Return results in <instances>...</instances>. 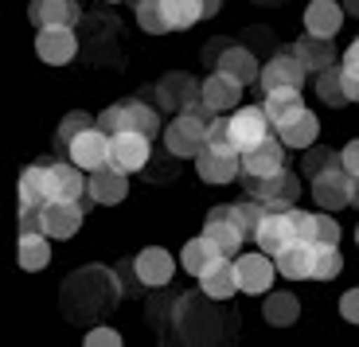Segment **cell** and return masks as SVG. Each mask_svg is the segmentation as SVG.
<instances>
[{
	"instance_id": "6da1fadb",
	"label": "cell",
	"mask_w": 359,
	"mask_h": 347,
	"mask_svg": "<svg viewBox=\"0 0 359 347\" xmlns=\"http://www.w3.org/2000/svg\"><path fill=\"white\" fill-rule=\"evenodd\" d=\"M98 125L109 137L114 133H144V137L156 141V137H161V109L141 102V98H121V102L102 109Z\"/></svg>"
},
{
	"instance_id": "7a4b0ae2",
	"label": "cell",
	"mask_w": 359,
	"mask_h": 347,
	"mask_svg": "<svg viewBox=\"0 0 359 347\" xmlns=\"http://www.w3.org/2000/svg\"><path fill=\"white\" fill-rule=\"evenodd\" d=\"M238 184L246 187V196H258L266 207H273V211H289V207L301 199V176L297 172H289V168H281V172H273V176H238Z\"/></svg>"
},
{
	"instance_id": "3957f363",
	"label": "cell",
	"mask_w": 359,
	"mask_h": 347,
	"mask_svg": "<svg viewBox=\"0 0 359 347\" xmlns=\"http://www.w3.org/2000/svg\"><path fill=\"white\" fill-rule=\"evenodd\" d=\"M164 149L176 156V161H196L199 152L207 149V121L196 114H176L164 125Z\"/></svg>"
},
{
	"instance_id": "277c9868",
	"label": "cell",
	"mask_w": 359,
	"mask_h": 347,
	"mask_svg": "<svg viewBox=\"0 0 359 347\" xmlns=\"http://www.w3.org/2000/svg\"><path fill=\"white\" fill-rule=\"evenodd\" d=\"M234 273H238V289L246 297H266L273 277H278V261L269 254H262V250H250V254L234 258Z\"/></svg>"
},
{
	"instance_id": "5b68a950",
	"label": "cell",
	"mask_w": 359,
	"mask_h": 347,
	"mask_svg": "<svg viewBox=\"0 0 359 347\" xmlns=\"http://www.w3.org/2000/svg\"><path fill=\"white\" fill-rule=\"evenodd\" d=\"M231 137H234V152H238V156L258 149L266 137H273V125H269L266 109L262 106H238L231 114Z\"/></svg>"
},
{
	"instance_id": "8992f818",
	"label": "cell",
	"mask_w": 359,
	"mask_h": 347,
	"mask_svg": "<svg viewBox=\"0 0 359 347\" xmlns=\"http://www.w3.org/2000/svg\"><path fill=\"white\" fill-rule=\"evenodd\" d=\"M305 79H309L305 62L297 59L293 51H278V55H273L269 62H262L258 90H262V94H269V90H285V86H293V90H305Z\"/></svg>"
},
{
	"instance_id": "52a82bcc",
	"label": "cell",
	"mask_w": 359,
	"mask_h": 347,
	"mask_svg": "<svg viewBox=\"0 0 359 347\" xmlns=\"http://www.w3.org/2000/svg\"><path fill=\"white\" fill-rule=\"evenodd\" d=\"M351 172L344 168V164H332L328 172H320V176L313 179V203L320 207V211H344V207H351Z\"/></svg>"
},
{
	"instance_id": "ba28073f",
	"label": "cell",
	"mask_w": 359,
	"mask_h": 347,
	"mask_svg": "<svg viewBox=\"0 0 359 347\" xmlns=\"http://www.w3.org/2000/svg\"><path fill=\"white\" fill-rule=\"evenodd\" d=\"M153 161V137L144 133H114L109 137V164L117 172H141Z\"/></svg>"
},
{
	"instance_id": "9c48e42d",
	"label": "cell",
	"mask_w": 359,
	"mask_h": 347,
	"mask_svg": "<svg viewBox=\"0 0 359 347\" xmlns=\"http://www.w3.org/2000/svg\"><path fill=\"white\" fill-rule=\"evenodd\" d=\"M203 234L215 242L219 250H223L226 258H238L243 242L250 238V234L243 231V223L234 219V207H211V211H207V219H203Z\"/></svg>"
},
{
	"instance_id": "30bf717a",
	"label": "cell",
	"mask_w": 359,
	"mask_h": 347,
	"mask_svg": "<svg viewBox=\"0 0 359 347\" xmlns=\"http://www.w3.org/2000/svg\"><path fill=\"white\" fill-rule=\"evenodd\" d=\"M82 219H86V203H82V199H51V203L43 207L47 238L71 242L74 234L82 231Z\"/></svg>"
},
{
	"instance_id": "8fae6325",
	"label": "cell",
	"mask_w": 359,
	"mask_h": 347,
	"mask_svg": "<svg viewBox=\"0 0 359 347\" xmlns=\"http://www.w3.org/2000/svg\"><path fill=\"white\" fill-rule=\"evenodd\" d=\"M36 55L47 67H67V62H74V55H79L74 27H36Z\"/></svg>"
},
{
	"instance_id": "7c38bea8",
	"label": "cell",
	"mask_w": 359,
	"mask_h": 347,
	"mask_svg": "<svg viewBox=\"0 0 359 347\" xmlns=\"http://www.w3.org/2000/svg\"><path fill=\"white\" fill-rule=\"evenodd\" d=\"M176 269H180V261L172 258L164 246H144L133 258V273L144 289H164L172 277H176Z\"/></svg>"
},
{
	"instance_id": "4fadbf2b",
	"label": "cell",
	"mask_w": 359,
	"mask_h": 347,
	"mask_svg": "<svg viewBox=\"0 0 359 347\" xmlns=\"http://www.w3.org/2000/svg\"><path fill=\"white\" fill-rule=\"evenodd\" d=\"M196 176L211 187H223V184H234L243 176V156L238 152H219V149H203L196 156Z\"/></svg>"
},
{
	"instance_id": "5bb4252c",
	"label": "cell",
	"mask_w": 359,
	"mask_h": 347,
	"mask_svg": "<svg viewBox=\"0 0 359 347\" xmlns=\"http://www.w3.org/2000/svg\"><path fill=\"white\" fill-rule=\"evenodd\" d=\"M67 152H71V161L79 164V168L86 172H98L109 164V133L102 129V125H94V129H86V133H79L71 144H67Z\"/></svg>"
},
{
	"instance_id": "9a60e30c",
	"label": "cell",
	"mask_w": 359,
	"mask_h": 347,
	"mask_svg": "<svg viewBox=\"0 0 359 347\" xmlns=\"http://www.w3.org/2000/svg\"><path fill=\"white\" fill-rule=\"evenodd\" d=\"M199 94H203V82H196L184 71H172V74H164V79L156 82V102H161V109H172V114L188 109Z\"/></svg>"
},
{
	"instance_id": "2e32d148",
	"label": "cell",
	"mask_w": 359,
	"mask_h": 347,
	"mask_svg": "<svg viewBox=\"0 0 359 347\" xmlns=\"http://www.w3.org/2000/svg\"><path fill=\"white\" fill-rule=\"evenodd\" d=\"M254 246L262 250V254H269V258H278L285 246H293V231H289V215L285 211H273V207H266V219L258 223V231L250 234Z\"/></svg>"
},
{
	"instance_id": "e0dca14e",
	"label": "cell",
	"mask_w": 359,
	"mask_h": 347,
	"mask_svg": "<svg viewBox=\"0 0 359 347\" xmlns=\"http://www.w3.org/2000/svg\"><path fill=\"white\" fill-rule=\"evenodd\" d=\"M86 196H90V203H98V207L126 203V196H129V176H126V172H117L114 164H106V168L90 172Z\"/></svg>"
},
{
	"instance_id": "ac0fdd59",
	"label": "cell",
	"mask_w": 359,
	"mask_h": 347,
	"mask_svg": "<svg viewBox=\"0 0 359 347\" xmlns=\"http://www.w3.org/2000/svg\"><path fill=\"white\" fill-rule=\"evenodd\" d=\"M262 109H266L269 125H273V133H278V129L293 125L309 106H305V98H301V90L285 86V90H269V94H262Z\"/></svg>"
},
{
	"instance_id": "d6986e66",
	"label": "cell",
	"mask_w": 359,
	"mask_h": 347,
	"mask_svg": "<svg viewBox=\"0 0 359 347\" xmlns=\"http://www.w3.org/2000/svg\"><path fill=\"white\" fill-rule=\"evenodd\" d=\"M243 82L238 79H231V74H223V71H211L203 79V102L215 114H234V109L243 106Z\"/></svg>"
},
{
	"instance_id": "ffe728a7",
	"label": "cell",
	"mask_w": 359,
	"mask_h": 347,
	"mask_svg": "<svg viewBox=\"0 0 359 347\" xmlns=\"http://www.w3.org/2000/svg\"><path fill=\"white\" fill-rule=\"evenodd\" d=\"M344 4L340 0H309L305 8V32L309 36H320V39H336L344 27Z\"/></svg>"
},
{
	"instance_id": "44dd1931",
	"label": "cell",
	"mask_w": 359,
	"mask_h": 347,
	"mask_svg": "<svg viewBox=\"0 0 359 347\" xmlns=\"http://www.w3.org/2000/svg\"><path fill=\"white\" fill-rule=\"evenodd\" d=\"M27 20L36 27H74L82 20V8L79 0H32Z\"/></svg>"
},
{
	"instance_id": "7402d4cb",
	"label": "cell",
	"mask_w": 359,
	"mask_h": 347,
	"mask_svg": "<svg viewBox=\"0 0 359 347\" xmlns=\"http://www.w3.org/2000/svg\"><path fill=\"white\" fill-rule=\"evenodd\" d=\"M47 184H51V199H82L90 187V176L74 161H59L47 164Z\"/></svg>"
},
{
	"instance_id": "603a6c76",
	"label": "cell",
	"mask_w": 359,
	"mask_h": 347,
	"mask_svg": "<svg viewBox=\"0 0 359 347\" xmlns=\"http://www.w3.org/2000/svg\"><path fill=\"white\" fill-rule=\"evenodd\" d=\"M285 168V141H281L278 133L273 137H266V141L258 144V149H250V152H243V172L246 176H273V172H281Z\"/></svg>"
},
{
	"instance_id": "cb8c5ba5",
	"label": "cell",
	"mask_w": 359,
	"mask_h": 347,
	"mask_svg": "<svg viewBox=\"0 0 359 347\" xmlns=\"http://www.w3.org/2000/svg\"><path fill=\"white\" fill-rule=\"evenodd\" d=\"M223 258H226L223 250H219L215 242H211L203 231H199L196 238L184 242V250H180V269H184V273H191V277L199 281V277H203L207 269L215 266V261H223Z\"/></svg>"
},
{
	"instance_id": "d4e9b609",
	"label": "cell",
	"mask_w": 359,
	"mask_h": 347,
	"mask_svg": "<svg viewBox=\"0 0 359 347\" xmlns=\"http://www.w3.org/2000/svg\"><path fill=\"white\" fill-rule=\"evenodd\" d=\"M199 289H203L207 301H215V304L234 301V297L243 293V289H238V273H234V261H231V258L215 261V266L199 277Z\"/></svg>"
},
{
	"instance_id": "484cf974",
	"label": "cell",
	"mask_w": 359,
	"mask_h": 347,
	"mask_svg": "<svg viewBox=\"0 0 359 347\" xmlns=\"http://www.w3.org/2000/svg\"><path fill=\"white\" fill-rule=\"evenodd\" d=\"M215 71H223V74H231V79H238L243 86H258L262 67H258V59H254L250 47L226 43V47H223V55H219V62H215Z\"/></svg>"
},
{
	"instance_id": "4316f807",
	"label": "cell",
	"mask_w": 359,
	"mask_h": 347,
	"mask_svg": "<svg viewBox=\"0 0 359 347\" xmlns=\"http://www.w3.org/2000/svg\"><path fill=\"white\" fill-rule=\"evenodd\" d=\"M293 55L305 62L309 74H320V71H328V67H336V62H340V59H336V43H332V39L309 36V32L293 43Z\"/></svg>"
},
{
	"instance_id": "83f0119b",
	"label": "cell",
	"mask_w": 359,
	"mask_h": 347,
	"mask_svg": "<svg viewBox=\"0 0 359 347\" xmlns=\"http://www.w3.org/2000/svg\"><path fill=\"white\" fill-rule=\"evenodd\" d=\"M278 277L285 281H313V246L309 242H293L278 254Z\"/></svg>"
},
{
	"instance_id": "f1b7e54d",
	"label": "cell",
	"mask_w": 359,
	"mask_h": 347,
	"mask_svg": "<svg viewBox=\"0 0 359 347\" xmlns=\"http://www.w3.org/2000/svg\"><path fill=\"white\" fill-rule=\"evenodd\" d=\"M297 316H301V297L297 293H289V289L266 293V301H262V320L269 328H289V324H297Z\"/></svg>"
},
{
	"instance_id": "f546056e",
	"label": "cell",
	"mask_w": 359,
	"mask_h": 347,
	"mask_svg": "<svg viewBox=\"0 0 359 347\" xmlns=\"http://www.w3.org/2000/svg\"><path fill=\"white\" fill-rule=\"evenodd\" d=\"M47 203H51L47 164H27L20 172V207H47Z\"/></svg>"
},
{
	"instance_id": "4dcf8cb0",
	"label": "cell",
	"mask_w": 359,
	"mask_h": 347,
	"mask_svg": "<svg viewBox=\"0 0 359 347\" xmlns=\"http://www.w3.org/2000/svg\"><path fill=\"white\" fill-rule=\"evenodd\" d=\"M16 258L24 273H43L51 266V238L47 234H20V246H16Z\"/></svg>"
},
{
	"instance_id": "1f68e13d",
	"label": "cell",
	"mask_w": 359,
	"mask_h": 347,
	"mask_svg": "<svg viewBox=\"0 0 359 347\" xmlns=\"http://www.w3.org/2000/svg\"><path fill=\"white\" fill-rule=\"evenodd\" d=\"M278 137L285 141V149H301V152H305L309 144H316V141H320V121H316V114H313V109H305V114L297 117L293 125L278 129Z\"/></svg>"
},
{
	"instance_id": "d6a6232c",
	"label": "cell",
	"mask_w": 359,
	"mask_h": 347,
	"mask_svg": "<svg viewBox=\"0 0 359 347\" xmlns=\"http://www.w3.org/2000/svg\"><path fill=\"white\" fill-rule=\"evenodd\" d=\"M164 4V20H168L172 32H188V27H196L203 16V0H161Z\"/></svg>"
},
{
	"instance_id": "836d02e7",
	"label": "cell",
	"mask_w": 359,
	"mask_h": 347,
	"mask_svg": "<svg viewBox=\"0 0 359 347\" xmlns=\"http://www.w3.org/2000/svg\"><path fill=\"white\" fill-rule=\"evenodd\" d=\"M133 20H137V27H141L144 36H164V32H172L168 20H164L161 0H133Z\"/></svg>"
},
{
	"instance_id": "e575fe53",
	"label": "cell",
	"mask_w": 359,
	"mask_h": 347,
	"mask_svg": "<svg viewBox=\"0 0 359 347\" xmlns=\"http://www.w3.org/2000/svg\"><path fill=\"white\" fill-rule=\"evenodd\" d=\"M344 273V254L340 246H313V281H336Z\"/></svg>"
},
{
	"instance_id": "d590c367",
	"label": "cell",
	"mask_w": 359,
	"mask_h": 347,
	"mask_svg": "<svg viewBox=\"0 0 359 347\" xmlns=\"http://www.w3.org/2000/svg\"><path fill=\"white\" fill-rule=\"evenodd\" d=\"M316 98H320L324 106H336V109L348 106V98H344V71H340V62L316 74Z\"/></svg>"
},
{
	"instance_id": "8d00e7d4",
	"label": "cell",
	"mask_w": 359,
	"mask_h": 347,
	"mask_svg": "<svg viewBox=\"0 0 359 347\" xmlns=\"http://www.w3.org/2000/svg\"><path fill=\"white\" fill-rule=\"evenodd\" d=\"M332 164H340V149H328V144H309L305 156H301V172H305L309 179H316L320 172H328Z\"/></svg>"
},
{
	"instance_id": "74e56055",
	"label": "cell",
	"mask_w": 359,
	"mask_h": 347,
	"mask_svg": "<svg viewBox=\"0 0 359 347\" xmlns=\"http://www.w3.org/2000/svg\"><path fill=\"white\" fill-rule=\"evenodd\" d=\"M231 207H234V219L243 223L246 234H254V231H258V223L266 219V203H262L258 196H243L238 203H231Z\"/></svg>"
},
{
	"instance_id": "f35d334b",
	"label": "cell",
	"mask_w": 359,
	"mask_h": 347,
	"mask_svg": "<svg viewBox=\"0 0 359 347\" xmlns=\"http://www.w3.org/2000/svg\"><path fill=\"white\" fill-rule=\"evenodd\" d=\"M289 231H293L297 242H309L316 246V211H301V207H289Z\"/></svg>"
},
{
	"instance_id": "ab89813d",
	"label": "cell",
	"mask_w": 359,
	"mask_h": 347,
	"mask_svg": "<svg viewBox=\"0 0 359 347\" xmlns=\"http://www.w3.org/2000/svg\"><path fill=\"white\" fill-rule=\"evenodd\" d=\"M94 125H98V121H94L90 114H82V109H71V114H67L63 121H59V144L67 149V144H71L74 137L86 133V129H94Z\"/></svg>"
},
{
	"instance_id": "60d3db41",
	"label": "cell",
	"mask_w": 359,
	"mask_h": 347,
	"mask_svg": "<svg viewBox=\"0 0 359 347\" xmlns=\"http://www.w3.org/2000/svg\"><path fill=\"white\" fill-rule=\"evenodd\" d=\"M207 149L234 152V137H231V114H219L215 121L207 125Z\"/></svg>"
},
{
	"instance_id": "b9f144b4",
	"label": "cell",
	"mask_w": 359,
	"mask_h": 347,
	"mask_svg": "<svg viewBox=\"0 0 359 347\" xmlns=\"http://www.w3.org/2000/svg\"><path fill=\"white\" fill-rule=\"evenodd\" d=\"M340 223H336L332 211H316V246H340Z\"/></svg>"
},
{
	"instance_id": "7bdbcfd3",
	"label": "cell",
	"mask_w": 359,
	"mask_h": 347,
	"mask_svg": "<svg viewBox=\"0 0 359 347\" xmlns=\"http://www.w3.org/2000/svg\"><path fill=\"white\" fill-rule=\"evenodd\" d=\"M126 339H121V332L117 328H106V324H98V328L86 332V347H121Z\"/></svg>"
},
{
	"instance_id": "ee69618b",
	"label": "cell",
	"mask_w": 359,
	"mask_h": 347,
	"mask_svg": "<svg viewBox=\"0 0 359 347\" xmlns=\"http://www.w3.org/2000/svg\"><path fill=\"white\" fill-rule=\"evenodd\" d=\"M20 234H47L43 207H20Z\"/></svg>"
},
{
	"instance_id": "f6af8a7d",
	"label": "cell",
	"mask_w": 359,
	"mask_h": 347,
	"mask_svg": "<svg viewBox=\"0 0 359 347\" xmlns=\"http://www.w3.org/2000/svg\"><path fill=\"white\" fill-rule=\"evenodd\" d=\"M336 308H340V316H344L348 324H359V289L340 293V304H336Z\"/></svg>"
},
{
	"instance_id": "bcb514c9",
	"label": "cell",
	"mask_w": 359,
	"mask_h": 347,
	"mask_svg": "<svg viewBox=\"0 0 359 347\" xmlns=\"http://www.w3.org/2000/svg\"><path fill=\"white\" fill-rule=\"evenodd\" d=\"M340 164L351 172V176H359V137H355V141H348V144L340 149Z\"/></svg>"
},
{
	"instance_id": "7dc6e473",
	"label": "cell",
	"mask_w": 359,
	"mask_h": 347,
	"mask_svg": "<svg viewBox=\"0 0 359 347\" xmlns=\"http://www.w3.org/2000/svg\"><path fill=\"white\" fill-rule=\"evenodd\" d=\"M344 98H348V106H359V74H351V71H344Z\"/></svg>"
},
{
	"instance_id": "c3c4849f",
	"label": "cell",
	"mask_w": 359,
	"mask_h": 347,
	"mask_svg": "<svg viewBox=\"0 0 359 347\" xmlns=\"http://www.w3.org/2000/svg\"><path fill=\"white\" fill-rule=\"evenodd\" d=\"M340 67H344V71H351V74H359V36L348 43V51H344Z\"/></svg>"
},
{
	"instance_id": "681fc988",
	"label": "cell",
	"mask_w": 359,
	"mask_h": 347,
	"mask_svg": "<svg viewBox=\"0 0 359 347\" xmlns=\"http://www.w3.org/2000/svg\"><path fill=\"white\" fill-rule=\"evenodd\" d=\"M219 8H223V0H203V16H219Z\"/></svg>"
},
{
	"instance_id": "f907efd6",
	"label": "cell",
	"mask_w": 359,
	"mask_h": 347,
	"mask_svg": "<svg viewBox=\"0 0 359 347\" xmlns=\"http://www.w3.org/2000/svg\"><path fill=\"white\" fill-rule=\"evenodd\" d=\"M340 4H344V12H348L351 20H359V0H340Z\"/></svg>"
},
{
	"instance_id": "816d5d0a",
	"label": "cell",
	"mask_w": 359,
	"mask_h": 347,
	"mask_svg": "<svg viewBox=\"0 0 359 347\" xmlns=\"http://www.w3.org/2000/svg\"><path fill=\"white\" fill-rule=\"evenodd\" d=\"M351 207H355V211H359V176L351 179Z\"/></svg>"
},
{
	"instance_id": "f5cc1de1",
	"label": "cell",
	"mask_w": 359,
	"mask_h": 347,
	"mask_svg": "<svg viewBox=\"0 0 359 347\" xmlns=\"http://www.w3.org/2000/svg\"><path fill=\"white\" fill-rule=\"evenodd\" d=\"M355 246H359V226H355Z\"/></svg>"
},
{
	"instance_id": "db71d44e",
	"label": "cell",
	"mask_w": 359,
	"mask_h": 347,
	"mask_svg": "<svg viewBox=\"0 0 359 347\" xmlns=\"http://www.w3.org/2000/svg\"><path fill=\"white\" fill-rule=\"evenodd\" d=\"M106 4H121V0H106Z\"/></svg>"
}]
</instances>
